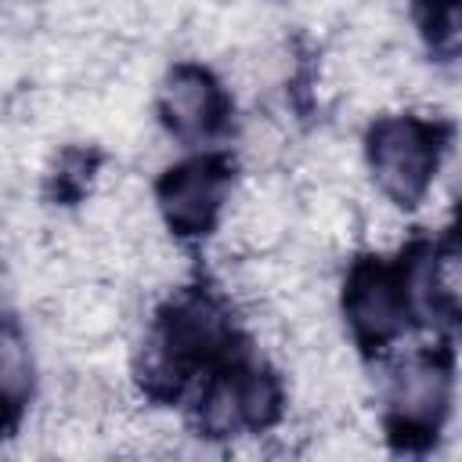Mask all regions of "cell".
I'll return each instance as SVG.
<instances>
[{
    "label": "cell",
    "mask_w": 462,
    "mask_h": 462,
    "mask_svg": "<svg viewBox=\"0 0 462 462\" xmlns=\"http://www.w3.org/2000/svg\"><path fill=\"white\" fill-rule=\"evenodd\" d=\"M159 108H162L166 126L177 137L199 141L220 123V90L209 72H202L195 65H180L166 76Z\"/></svg>",
    "instance_id": "5"
},
{
    "label": "cell",
    "mask_w": 462,
    "mask_h": 462,
    "mask_svg": "<svg viewBox=\"0 0 462 462\" xmlns=\"http://www.w3.org/2000/svg\"><path fill=\"white\" fill-rule=\"evenodd\" d=\"M343 307H346V321H350L357 343L379 350L401 332L408 300H404V285L393 271H386L379 263H357L346 278Z\"/></svg>",
    "instance_id": "2"
},
{
    "label": "cell",
    "mask_w": 462,
    "mask_h": 462,
    "mask_svg": "<svg viewBox=\"0 0 462 462\" xmlns=\"http://www.w3.org/2000/svg\"><path fill=\"white\" fill-rule=\"evenodd\" d=\"M368 162L393 202L415 206L437 170V130L408 116L383 119L368 137Z\"/></svg>",
    "instance_id": "1"
},
{
    "label": "cell",
    "mask_w": 462,
    "mask_h": 462,
    "mask_svg": "<svg viewBox=\"0 0 462 462\" xmlns=\"http://www.w3.org/2000/svg\"><path fill=\"white\" fill-rule=\"evenodd\" d=\"M224 188L227 173L217 159H191L159 180V209L177 235H202L224 202Z\"/></svg>",
    "instance_id": "4"
},
{
    "label": "cell",
    "mask_w": 462,
    "mask_h": 462,
    "mask_svg": "<svg viewBox=\"0 0 462 462\" xmlns=\"http://www.w3.org/2000/svg\"><path fill=\"white\" fill-rule=\"evenodd\" d=\"M426 4H433V22L440 18V11H455V0H426Z\"/></svg>",
    "instance_id": "8"
},
{
    "label": "cell",
    "mask_w": 462,
    "mask_h": 462,
    "mask_svg": "<svg viewBox=\"0 0 462 462\" xmlns=\"http://www.w3.org/2000/svg\"><path fill=\"white\" fill-rule=\"evenodd\" d=\"M32 368L29 346L14 325H0V411H18L29 397Z\"/></svg>",
    "instance_id": "7"
},
{
    "label": "cell",
    "mask_w": 462,
    "mask_h": 462,
    "mask_svg": "<svg viewBox=\"0 0 462 462\" xmlns=\"http://www.w3.org/2000/svg\"><path fill=\"white\" fill-rule=\"evenodd\" d=\"M162 343L170 361H209L227 343V321L206 296H184L166 310Z\"/></svg>",
    "instance_id": "6"
},
{
    "label": "cell",
    "mask_w": 462,
    "mask_h": 462,
    "mask_svg": "<svg viewBox=\"0 0 462 462\" xmlns=\"http://www.w3.org/2000/svg\"><path fill=\"white\" fill-rule=\"evenodd\" d=\"M451 401V372L440 357H411L390 386V430L401 437H430L440 430Z\"/></svg>",
    "instance_id": "3"
}]
</instances>
